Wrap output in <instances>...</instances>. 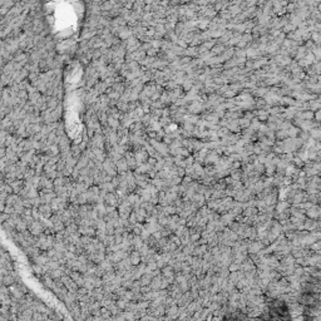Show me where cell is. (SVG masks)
Masks as SVG:
<instances>
[{
	"instance_id": "1",
	"label": "cell",
	"mask_w": 321,
	"mask_h": 321,
	"mask_svg": "<svg viewBox=\"0 0 321 321\" xmlns=\"http://www.w3.org/2000/svg\"><path fill=\"white\" fill-rule=\"evenodd\" d=\"M13 282H14V280H13V277L10 275H8L3 278V285H5V286H10Z\"/></svg>"
},
{
	"instance_id": "2",
	"label": "cell",
	"mask_w": 321,
	"mask_h": 321,
	"mask_svg": "<svg viewBox=\"0 0 321 321\" xmlns=\"http://www.w3.org/2000/svg\"><path fill=\"white\" fill-rule=\"evenodd\" d=\"M4 320H5V319H4V317H3L2 315H0V321H4Z\"/></svg>"
},
{
	"instance_id": "3",
	"label": "cell",
	"mask_w": 321,
	"mask_h": 321,
	"mask_svg": "<svg viewBox=\"0 0 321 321\" xmlns=\"http://www.w3.org/2000/svg\"><path fill=\"white\" fill-rule=\"evenodd\" d=\"M4 321H11V320H4Z\"/></svg>"
}]
</instances>
